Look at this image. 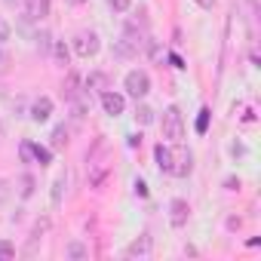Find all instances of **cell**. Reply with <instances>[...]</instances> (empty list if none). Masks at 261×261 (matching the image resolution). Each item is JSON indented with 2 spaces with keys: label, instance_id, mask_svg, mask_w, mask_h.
<instances>
[{
  "label": "cell",
  "instance_id": "32",
  "mask_svg": "<svg viewBox=\"0 0 261 261\" xmlns=\"http://www.w3.org/2000/svg\"><path fill=\"white\" fill-rule=\"evenodd\" d=\"M169 62H172V68H178V71H181V68H185V62H181V59H178V56H169Z\"/></svg>",
  "mask_w": 261,
  "mask_h": 261
},
{
  "label": "cell",
  "instance_id": "9",
  "mask_svg": "<svg viewBox=\"0 0 261 261\" xmlns=\"http://www.w3.org/2000/svg\"><path fill=\"white\" fill-rule=\"evenodd\" d=\"M154 160H157V169H160V172H169V175H172L175 151H172L169 145H157V148H154Z\"/></svg>",
  "mask_w": 261,
  "mask_h": 261
},
{
  "label": "cell",
  "instance_id": "3",
  "mask_svg": "<svg viewBox=\"0 0 261 261\" xmlns=\"http://www.w3.org/2000/svg\"><path fill=\"white\" fill-rule=\"evenodd\" d=\"M98 49H101V43H98V34H95V31H80V34L74 37V53H77L80 59H92Z\"/></svg>",
  "mask_w": 261,
  "mask_h": 261
},
{
  "label": "cell",
  "instance_id": "4",
  "mask_svg": "<svg viewBox=\"0 0 261 261\" xmlns=\"http://www.w3.org/2000/svg\"><path fill=\"white\" fill-rule=\"evenodd\" d=\"M101 108H105V114H111V117H120V114L126 111V98H123L120 92H111V89H105V92H101Z\"/></svg>",
  "mask_w": 261,
  "mask_h": 261
},
{
  "label": "cell",
  "instance_id": "1",
  "mask_svg": "<svg viewBox=\"0 0 261 261\" xmlns=\"http://www.w3.org/2000/svg\"><path fill=\"white\" fill-rule=\"evenodd\" d=\"M163 139H169L172 145H181V139H185V117H181V111L175 108V105H169L166 111H163Z\"/></svg>",
  "mask_w": 261,
  "mask_h": 261
},
{
  "label": "cell",
  "instance_id": "13",
  "mask_svg": "<svg viewBox=\"0 0 261 261\" xmlns=\"http://www.w3.org/2000/svg\"><path fill=\"white\" fill-rule=\"evenodd\" d=\"M65 188H68V175H59V178L53 181V206H59V203H62Z\"/></svg>",
  "mask_w": 261,
  "mask_h": 261
},
{
  "label": "cell",
  "instance_id": "23",
  "mask_svg": "<svg viewBox=\"0 0 261 261\" xmlns=\"http://www.w3.org/2000/svg\"><path fill=\"white\" fill-rule=\"evenodd\" d=\"M10 197H13V185L0 178V206H4V203H10Z\"/></svg>",
  "mask_w": 261,
  "mask_h": 261
},
{
  "label": "cell",
  "instance_id": "19",
  "mask_svg": "<svg viewBox=\"0 0 261 261\" xmlns=\"http://www.w3.org/2000/svg\"><path fill=\"white\" fill-rule=\"evenodd\" d=\"M46 230H49V218H40V221L34 224V230H31V243H37V240H40Z\"/></svg>",
  "mask_w": 261,
  "mask_h": 261
},
{
  "label": "cell",
  "instance_id": "31",
  "mask_svg": "<svg viewBox=\"0 0 261 261\" xmlns=\"http://www.w3.org/2000/svg\"><path fill=\"white\" fill-rule=\"evenodd\" d=\"M194 4H200L203 10H212V7H215V0H194Z\"/></svg>",
  "mask_w": 261,
  "mask_h": 261
},
{
  "label": "cell",
  "instance_id": "33",
  "mask_svg": "<svg viewBox=\"0 0 261 261\" xmlns=\"http://www.w3.org/2000/svg\"><path fill=\"white\" fill-rule=\"evenodd\" d=\"M230 154H233V157H240V154H243V145H237V142H233V145H230Z\"/></svg>",
  "mask_w": 261,
  "mask_h": 261
},
{
  "label": "cell",
  "instance_id": "21",
  "mask_svg": "<svg viewBox=\"0 0 261 261\" xmlns=\"http://www.w3.org/2000/svg\"><path fill=\"white\" fill-rule=\"evenodd\" d=\"M19 157H22L25 163H34V145H31V142H22V148H19Z\"/></svg>",
  "mask_w": 261,
  "mask_h": 261
},
{
  "label": "cell",
  "instance_id": "20",
  "mask_svg": "<svg viewBox=\"0 0 261 261\" xmlns=\"http://www.w3.org/2000/svg\"><path fill=\"white\" fill-rule=\"evenodd\" d=\"M34 40H37V49H40V53H49V49H53V37H49L46 31H40Z\"/></svg>",
  "mask_w": 261,
  "mask_h": 261
},
{
  "label": "cell",
  "instance_id": "10",
  "mask_svg": "<svg viewBox=\"0 0 261 261\" xmlns=\"http://www.w3.org/2000/svg\"><path fill=\"white\" fill-rule=\"evenodd\" d=\"M148 252H151V237H148V233H142L136 243H129V249H126V255H129V258H136V255H142V258H145Z\"/></svg>",
  "mask_w": 261,
  "mask_h": 261
},
{
  "label": "cell",
  "instance_id": "30",
  "mask_svg": "<svg viewBox=\"0 0 261 261\" xmlns=\"http://www.w3.org/2000/svg\"><path fill=\"white\" fill-rule=\"evenodd\" d=\"M142 145V133H133V136H129V148H139Z\"/></svg>",
  "mask_w": 261,
  "mask_h": 261
},
{
  "label": "cell",
  "instance_id": "7",
  "mask_svg": "<svg viewBox=\"0 0 261 261\" xmlns=\"http://www.w3.org/2000/svg\"><path fill=\"white\" fill-rule=\"evenodd\" d=\"M188 215H191L188 200H172V203H169V224H172V227H185V224H188Z\"/></svg>",
  "mask_w": 261,
  "mask_h": 261
},
{
  "label": "cell",
  "instance_id": "26",
  "mask_svg": "<svg viewBox=\"0 0 261 261\" xmlns=\"http://www.w3.org/2000/svg\"><path fill=\"white\" fill-rule=\"evenodd\" d=\"M0 258H16V246L4 240V243H0Z\"/></svg>",
  "mask_w": 261,
  "mask_h": 261
},
{
  "label": "cell",
  "instance_id": "6",
  "mask_svg": "<svg viewBox=\"0 0 261 261\" xmlns=\"http://www.w3.org/2000/svg\"><path fill=\"white\" fill-rule=\"evenodd\" d=\"M49 117H53V98H49V95L34 98V101H31V120H34V123H46Z\"/></svg>",
  "mask_w": 261,
  "mask_h": 261
},
{
  "label": "cell",
  "instance_id": "24",
  "mask_svg": "<svg viewBox=\"0 0 261 261\" xmlns=\"http://www.w3.org/2000/svg\"><path fill=\"white\" fill-rule=\"evenodd\" d=\"M108 10L111 13H126L129 10V0H108Z\"/></svg>",
  "mask_w": 261,
  "mask_h": 261
},
{
  "label": "cell",
  "instance_id": "8",
  "mask_svg": "<svg viewBox=\"0 0 261 261\" xmlns=\"http://www.w3.org/2000/svg\"><path fill=\"white\" fill-rule=\"evenodd\" d=\"M25 16L31 22H43L49 16V0H25Z\"/></svg>",
  "mask_w": 261,
  "mask_h": 261
},
{
  "label": "cell",
  "instance_id": "34",
  "mask_svg": "<svg viewBox=\"0 0 261 261\" xmlns=\"http://www.w3.org/2000/svg\"><path fill=\"white\" fill-rule=\"evenodd\" d=\"M68 4H74V7H77V4H86V0H68Z\"/></svg>",
  "mask_w": 261,
  "mask_h": 261
},
{
  "label": "cell",
  "instance_id": "35",
  "mask_svg": "<svg viewBox=\"0 0 261 261\" xmlns=\"http://www.w3.org/2000/svg\"><path fill=\"white\" fill-rule=\"evenodd\" d=\"M0 133H4V120H0Z\"/></svg>",
  "mask_w": 261,
  "mask_h": 261
},
{
  "label": "cell",
  "instance_id": "17",
  "mask_svg": "<svg viewBox=\"0 0 261 261\" xmlns=\"http://www.w3.org/2000/svg\"><path fill=\"white\" fill-rule=\"evenodd\" d=\"M34 163H40V166H49V163H53V154H49V148H40V145H34Z\"/></svg>",
  "mask_w": 261,
  "mask_h": 261
},
{
  "label": "cell",
  "instance_id": "29",
  "mask_svg": "<svg viewBox=\"0 0 261 261\" xmlns=\"http://www.w3.org/2000/svg\"><path fill=\"white\" fill-rule=\"evenodd\" d=\"M151 59H154V62H160V59H163V49H160L157 43H151Z\"/></svg>",
  "mask_w": 261,
  "mask_h": 261
},
{
  "label": "cell",
  "instance_id": "14",
  "mask_svg": "<svg viewBox=\"0 0 261 261\" xmlns=\"http://www.w3.org/2000/svg\"><path fill=\"white\" fill-rule=\"evenodd\" d=\"M53 56H56V65H59V68H68V56H71V53H68L65 43H53Z\"/></svg>",
  "mask_w": 261,
  "mask_h": 261
},
{
  "label": "cell",
  "instance_id": "11",
  "mask_svg": "<svg viewBox=\"0 0 261 261\" xmlns=\"http://www.w3.org/2000/svg\"><path fill=\"white\" fill-rule=\"evenodd\" d=\"M34 188H37V181H34V175H31V172L19 175V194H22V200L34 197Z\"/></svg>",
  "mask_w": 261,
  "mask_h": 261
},
{
  "label": "cell",
  "instance_id": "28",
  "mask_svg": "<svg viewBox=\"0 0 261 261\" xmlns=\"http://www.w3.org/2000/svg\"><path fill=\"white\" fill-rule=\"evenodd\" d=\"M133 188H136V194H139V197H148V185H145L142 178H139V181H136Z\"/></svg>",
  "mask_w": 261,
  "mask_h": 261
},
{
  "label": "cell",
  "instance_id": "25",
  "mask_svg": "<svg viewBox=\"0 0 261 261\" xmlns=\"http://www.w3.org/2000/svg\"><path fill=\"white\" fill-rule=\"evenodd\" d=\"M10 65H13V56H10L7 49H0V74H7V71H10Z\"/></svg>",
  "mask_w": 261,
  "mask_h": 261
},
{
  "label": "cell",
  "instance_id": "27",
  "mask_svg": "<svg viewBox=\"0 0 261 261\" xmlns=\"http://www.w3.org/2000/svg\"><path fill=\"white\" fill-rule=\"evenodd\" d=\"M4 40H10V25H7L4 16H0V43H4Z\"/></svg>",
  "mask_w": 261,
  "mask_h": 261
},
{
  "label": "cell",
  "instance_id": "5",
  "mask_svg": "<svg viewBox=\"0 0 261 261\" xmlns=\"http://www.w3.org/2000/svg\"><path fill=\"white\" fill-rule=\"evenodd\" d=\"M191 169H194V154L188 148H178L175 151V160H172V175L185 178V175H191Z\"/></svg>",
  "mask_w": 261,
  "mask_h": 261
},
{
  "label": "cell",
  "instance_id": "18",
  "mask_svg": "<svg viewBox=\"0 0 261 261\" xmlns=\"http://www.w3.org/2000/svg\"><path fill=\"white\" fill-rule=\"evenodd\" d=\"M68 145V129L65 126H56L53 129V148H65Z\"/></svg>",
  "mask_w": 261,
  "mask_h": 261
},
{
  "label": "cell",
  "instance_id": "16",
  "mask_svg": "<svg viewBox=\"0 0 261 261\" xmlns=\"http://www.w3.org/2000/svg\"><path fill=\"white\" fill-rule=\"evenodd\" d=\"M65 255H68V258H89V249H86L83 243H68Z\"/></svg>",
  "mask_w": 261,
  "mask_h": 261
},
{
  "label": "cell",
  "instance_id": "2",
  "mask_svg": "<svg viewBox=\"0 0 261 261\" xmlns=\"http://www.w3.org/2000/svg\"><path fill=\"white\" fill-rule=\"evenodd\" d=\"M123 86H126V92L133 95V98H145L151 92V77L145 71H129L126 80H123Z\"/></svg>",
  "mask_w": 261,
  "mask_h": 261
},
{
  "label": "cell",
  "instance_id": "15",
  "mask_svg": "<svg viewBox=\"0 0 261 261\" xmlns=\"http://www.w3.org/2000/svg\"><path fill=\"white\" fill-rule=\"evenodd\" d=\"M136 123H139V126H148V123H154V111H151L148 105H139V108H136Z\"/></svg>",
  "mask_w": 261,
  "mask_h": 261
},
{
  "label": "cell",
  "instance_id": "12",
  "mask_svg": "<svg viewBox=\"0 0 261 261\" xmlns=\"http://www.w3.org/2000/svg\"><path fill=\"white\" fill-rule=\"evenodd\" d=\"M62 92H65V98H74V95L80 92V77H77V74H68V77H65Z\"/></svg>",
  "mask_w": 261,
  "mask_h": 261
},
{
  "label": "cell",
  "instance_id": "22",
  "mask_svg": "<svg viewBox=\"0 0 261 261\" xmlns=\"http://www.w3.org/2000/svg\"><path fill=\"white\" fill-rule=\"evenodd\" d=\"M206 129H209V108H203V111H200V117H197V133L203 136Z\"/></svg>",
  "mask_w": 261,
  "mask_h": 261
}]
</instances>
